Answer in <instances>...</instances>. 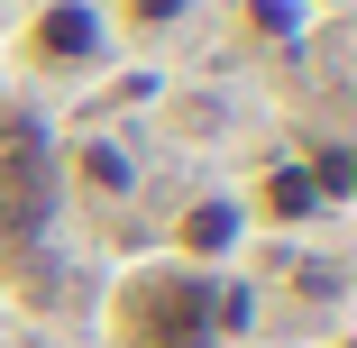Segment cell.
<instances>
[{
    "label": "cell",
    "mask_w": 357,
    "mask_h": 348,
    "mask_svg": "<svg viewBox=\"0 0 357 348\" xmlns=\"http://www.w3.org/2000/svg\"><path fill=\"white\" fill-rule=\"evenodd\" d=\"M229 321H238V294L211 266H183V257L128 266L110 285V339L119 348H211Z\"/></svg>",
    "instance_id": "obj_1"
},
{
    "label": "cell",
    "mask_w": 357,
    "mask_h": 348,
    "mask_svg": "<svg viewBox=\"0 0 357 348\" xmlns=\"http://www.w3.org/2000/svg\"><path fill=\"white\" fill-rule=\"evenodd\" d=\"M110 10H101V0H37V10H28V28H19V64H28V74H92V64L110 55Z\"/></svg>",
    "instance_id": "obj_2"
},
{
    "label": "cell",
    "mask_w": 357,
    "mask_h": 348,
    "mask_svg": "<svg viewBox=\"0 0 357 348\" xmlns=\"http://www.w3.org/2000/svg\"><path fill=\"white\" fill-rule=\"evenodd\" d=\"M64 202V156L46 137H0V239H37Z\"/></svg>",
    "instance_id": "obj_3"
},
{
    "label": "cell",
    "mask_w": 357,
    "mask_h": 348,
    "mask_svg": "<svg viewBox=\"0 0 357 348\" xmlns=\"http://www.w3.org/2000/svg\"><path fill=\"white\" fill-rule=\"evenodd\" d=\"M248 229H257V220H248V202H238V192H202V202H183V220H174V257L220 275V266L238 257Z\"/></svg>",
    "instance_id": "obj_4"
},
{
    "label": "cell",
    "mask_w": 357,
    "mask_h": 348,
    "mask_svg": "<svg viewBox=\"0 0 357 348\" xmlns=\"http://www.w3.org/2000/svg\"><path fill=\"white\" fill-rule=\"evenodd\" d=\"M321 211H330V202H321V183H312L303 156H275L257 174V192H248V220H266V229H312Z\"/></svg>",
    "instance_id": "obj_5"
},
{
    "label": "cell",
    "mask_w": 357,
    "mask_h": 348,
    "mask_svg": "<svg viewBox=\"0 0 357 348\" xmlns=\"http://www.w3.org/2000/svg\"><path fill=\"white\" fill-rule=\"evenodd\" d=\"M74 174H83L92 192H128V183H137V165L110 147V137H83V147H74Z\"/></svg>",
    "instance_id": "obj_6"
},
{
    "label": "cell",
    "mask_w": 357,
    "mask_h": 348,
    "mask_svg": "<svg viewBox=\"0 0 357 348\" xmlns=\"http://www.w3.org/2000/svg\"><path fill=\"white\" fill-rule=\"evenodd\" d=\"M192 10H202V0H119V19H110V28H128V37H174Z\"/></svg>",
    "instance_id": "obj_7"
},
{
    "label": "cell",
    "mask_w": 357,
    "mask_h": 348,
    "mask_svg": "<svg viewBox=\"0 0 357 348\" xmlns=\"http://www.w3.org/2000/svg\"><path fill=\"white\" fill-rule=\"evenodd\" d=\"M303 19H312L303 0H248V28L257 37H303Z\"/></svg>",
    "instance_id": "obj_8"
}]
</instances>
